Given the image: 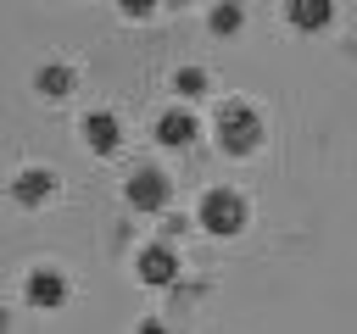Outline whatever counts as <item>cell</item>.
I'll list each match as a JSON object with an SVG mask.
<instances>
[{
    "instance_id": "1",
    "label": "cell",
    "mask_w": 357,
    "mask_h": 334,
    "mask_svg": "<svg viewBox=\"0 0 357 334\" xmlns=\"http://www.w3.org/2000/svg\"><path fill=\"white\" fill-rule=\"evenodd\" d=\"M218 145H223L229 156H251V150L262 145V117H257V106L223 100V106H218Z\"/></svg>"
},
{
    "instance_id": "2",
    "label": "cell",
    "mask_w": 357,
    "mask_h": 334,
    "mask_svg": "<svg viewBox=\"0 0 357 334\" xmlns=\"http://www.w3.org/2000/svg\"><path fill=\"white\" fill-rule=\"evenodd\" d=\"M201 223H206L212 234H240V228H245V200H240L234 189H206V195H201Z\"/></svg>"
},
{
    "instance_id": "3",
    "label": "cell",
    "mask_w": 357,
    "mask_h": 334,
    "mask_svg": "<svg viewBox=\"0 0 357 334\" xmlns=\"http://www.w3.org/2000/svg\"><path fill=\"white\" fill-rule=\"evenodd\" d=\"M167 195H173V184H167V173H156V167H139V173L128 178V206H134V212H162Z\"/></svg>"
},
{
    "instance_id": "4",
    "label": "cell",
    "mask_w": 357,
    "mask_h": 334,
    "mask_svg": "<svg viewBox=\"0 0 357 334\" xmlns=\"http://www.w3.org/2000/svg\"><path fill=\"white\" fill-rule=\"evenodd\" d=\"M284 17H290V28L318 33V28L335 22V0H284Z\"/></svg>"
},
{
    "instance_id": "5",
    "label": "cell",
    "mask_w": 357,
    "mask_h": 334,
    "mask_svg": "<svg viewBox=\"0 0 357 334\" xmlns=\"http://www.w3.org/2000/svg\"><path fill=\"white\" fill-rule=\"evenodd\" d=\"M84 139H89V150L112 156V150L123 145V122H117L112 111H89V117H84Z\"/></svg>"
},
{
    "instance_id": "6",
    "label": "cell",
    "mask_w": 357,
    "mask_h": 334,
    "mask_svg": "<svg viewBox=\"0 0 357 334\" xmlns=\"http://www.w3.org/2000/svg\"><path fill=\"white\" fill-rule=\"evenodd\" d=\"M134 267H139V278H145V284H173V278H178V256H173L167 245H145Z\"/></svg>"
},
{
    "instance_id": "7",
    "label": "cell",
    "mask_w": 357,
    "mask_h": 334,
    "mask_svg": "<svg viewBox=\"0 0 357 334\" xmlns=\"http://www.w3.org/2000/svg\"><path fill=\"white\" fill-rule=\"evenodd\" d=\"M28 301H33V306H61V301H67V278H61L56 267H33V273H28Z\"/></svg>"
},
{
    "instance_id": "8",
    "label": "cell",
    "mask_w": 357,
    "mask_h": 334,
    "mask_svg": "<svg viewBox=\"0 0 357 334\" xmlns=\"http://www.w3.org/2000/svg\"><path fill=\"white\" fill-rule=\"evenodd\" d=\"M156 139H162V145H190V139H195V117H190L184 106L162 111V117H156Z\"/></svg>"
},
{
    "instance_id": "9",
    "label": "cell",
    "mask_w": 357,
    "mask_h": 334,
    "mask_svg": "<svg viewBox=\"0 0 357 334\" xmlns=\"http://www.w3.org/2000/svg\"><path fill=\"white\" fill-rule=\"evenodd\" d=\"M50 189H56V178H50L45 167H28V173H17V184H11V195H17L22 206H39Z\"/></svg>"
},
{
    "instance_id": "10",
    "label": "cell",
    "mask_w": 357,
    "mask_h": 334,
    "mask_svg": "<svg viewBox=\"0 0 357 334\" xmlns=\"http://www.w3.org/2000/svg\"><path fill=\"white\" fill-rule=\"evenodd\" d=\"M33 84H39V89H45V95H67V89H73V84H78V72H73V67H67V61H45V67H39V72H33Z\"/></svg>"
},
{
    "instance_id": "11",
    "label": "cell",
    "mask_w": 357,
    "mask_h": 334,
    "mask_svg": "<svg viewBox=\"0 0 357 334\" xmlns=\"http://www.w3.org/2000/svg\"><path fill=\"white\" fill-rule=\"evenodd\" d=\"M240 22H245V6H240V0H218V6L206 11V28H212V33H240Z\"/></svg>"
},
{
    "instance_id": "12",
    "label": "cell",
    "mask_w": 357,
    "mask_h": 334,
    "mask_svg": "<svg viewBox=\"0 0 357 334\" xmlns=\"http://www.w3.org/2000/svg\"><path fill=\"white\" fill-rule=\"evenodd\" d=\"M206 84H212V78H206V67H178V72H173V89H178L184 100L206 95Z\"/></svg>"
},
{
    "instance_id": "13",
    "label": "cell",
    "mask_w": 357,
    "mask_h": 334,
    "mask_svg": "<svg viewBox=\"0 0 357 334\" xmlns=\"http://www.w3.org/2000/svg\"><path fill=\"white\" fill-rule=\"evenodd\" d=\"M117 6H123V17H151L162 0H117Z\"/></svg>"
},
{
    "instance_id": "14",
    "label": "cell",
    "mask_w": 357,
    "mask_h": 334,
    "mask_svg": "<svg viewBox=\"0 0 357 334\" xmlns=\"http://www.w3.org/2000/svg\"><path fill=\"white\" fill-rule=\"evenodd\" d=\"M162 6H195V0H162Z\"/></svg>"
}]
</instances>
